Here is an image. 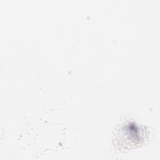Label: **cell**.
Segmentation results:
<instances>
[{"label": "cell", "mask_w": 160, "mask_h": 160, "mask_svg": "<svg viewBox=\"0 0 160 160\" xmlns=\"http://www.w3.org/2000/svg\"><path fill=\"white\" fill-rule=\"evenodd\" d=\"M120 135H125L128 144L130 141V145L136 144L142 140L143 131L135 122L127 121L121 126Z\"/></svg>", "instance_id": "1"}]
</instances>
